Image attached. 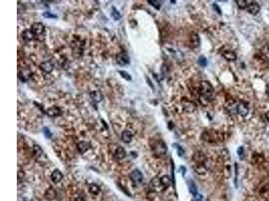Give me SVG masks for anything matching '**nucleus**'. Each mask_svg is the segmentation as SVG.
Returning a JSON list of instances; mask_svg holds the SVG:
<instances>
[{"label":"nucleus","instance_id":"nucleus-1","mask_svg":"<svg viewBox=\"0 0 269 201\" xmlns=\"http://www.w3.org/2000/svg\"><path fill=\"white\" fill-rule=\"evenodd\" d=\"M170 184V179L167 176H164L162 178H154L151 180V186L156 192H161L169 187Z\"/></svg>","mask_w":269,"mask_h":201},{"label":"nucleus","instance_id":"nucleus-2","mask_svg":"<svg viewBox=\"0 0 269 201\" xmlns=\"http://www.w3.org/2000/svg\"><path fill=\"white\" fill-rule=\"evenodd\" d=\"M200 93H201V99L203 102V101H205V103L208 102V101L211 99V96L213 95V89L212 86L207 81H203L201 83L200 86Z\"/></svg>","mask_w":269,"mask_h":201},{"label":"nucleus","instance_id":"nucleus-3","mask_svg":"<svg viewBox=\"0 0 269 201\" xmlns=\"http://www.w3.org/2000/svg\"><path fill=\"white\" fill-rule=\"evenodd\" d=\"M152 149L153 152L158 156L165 155L167 151V148L165 143H164V141L159 140L156 141V142L153 143V145L152 146Z\"/></svg>","mask_w":269,"mask_h":201},{"label":"nucleus","instance_id":"nucleus-4","mask_svg":"<svg viewBox=\"0 0 269 201\" xmlns=\"http://www.w3.org/2000/svg\"><path fill=\"white\" fill-rule=\"evenodd\" d=\"M130 178L134 184L138 185L143 182V174L140 170L137 169L134 170L133 172L131 173L130 174Z\"/></svg>","mask_w":269,"mask_h":201},{"label":"nucleus","instance_id":"nucleus-5","mask_svg":"<svg viewBox=\"0 0 269 201\" xmlns=\"http://www.w3.org/2000/svg\"><path fill=\"white\" fill-rule=\"evenodd\" d=\"M116 63L120 66H125L130 63V58L126 53H121L116 57Z\"/></svg>","mask_w":269,"mask_h":201},{"label":"nucleus","instance_id":"nucleus-6","mask_svg":"<svg viewBox=\"0 0 269 201\" xmlns=\"http://www.w3.org/2000/svg\"><path fill=\"white\" fill-rule=\"evenodd\" d=\"M31 30L32 33L34 34V36H39L43 33L44 30H45V27L41 22H36V23H34L32 25Z\"/></svg>","mask_w":269,"mask_h":201},{"label":"nucleus","instance_id":"nucleus-7","mask_svg":"<svg viewBox=\"0 0 269 201\" xmlns=\"http://www.w3.org/2000/svg\"><path fill=\"white\" fill-rule=\"evenodd\" d=\"M246 9L251 14L256 15L258 13L259 11H260V7L257 3H256V2L250 1V4H248V6L247 7H246Z\"/></svg>","mask_w":269,"mask_h":201},{"label":"nucleus","instance_id":"nucleus-8","mask_svg":"<svg viewBox=\"0 0 269 201\" xmlns=\"http://www.w3.org/2000/svg\"><path fill=\"white\" fill-rule=\"evenodd\" d=\"M39 68L42 71H43V72H44V73L49 74V73H51V72L53 71L54 66H53V64H52L50 61H45V62H43V63H42L41 64H40Z\"/></svg>","mask_w":269,"mask_h":201},{"label":"nucleus","instance_id":"nucleus-9","mask_svg":"<svg viewBox=\"0 0 269 201\" xmlns=\"http://www.w3.org/2000/svg\"><path fill=\"white\" fill-rule=\"evenodd\" d=\"M125 156H126L125 150H124V149L123 147H121V146H119V147L117 148L114 152V158H115L116 160H123V159L125 157Z\"/></svg>","mask_w":269,"mask_h":201},{"label":"nucleus","instance_id":"nucleus-10","mask_svg":"<svg viewBox=\"0 0 269 201\" xmlns=\"http://www.w3.org/2000/svg\"><path fill=\"white\" fill-rule=\"evenodd\" d=\"M63 174L61 172L60 170H55L51 174V178L52 181L54 183H59V182H61V180L63 179Z\"/></svg>","mask_w":269,"mask_h":201},{"label":"nucleus","instance_id":"nucleus-11","mask_svg":"<svg viewBox=\"0 0 269 201\" xmlns=\"http://www.w3.org/2000/svg\"><path fill=\"white\" fill-rule=\"evenodd\" d=\"M237 111L238 113L240 114L241 116H246L248 114L249 110L248 107L244 103H241L239 104L237 107Z\"/></svg>","mask_w":269,"mask_h":201},{"label":"nucleus","instance_id":"nucleus-12","mask_svg":"<svg viewBox=\"0 0 269 201\" xmlns=\"http://www.w3.org/2000/svg\"><path fill=\"white\" fill-rule=\"evenodd\" d=\"M57 196V192L53 188L50 187L48 189L46 190L45 193H44V197L49 200H53Z\"/></svg>","mask_w":269,"mask_h":201},{"label":"nucleus","instance_id":"nucleus-13","mask_svg":"<svg viewBox=\"0 0 269 201\" xmlns=\"http://www.w3.org/2000/svg\"><path fill=\"white\" fill-rule=\"evenodd\" d=\"M222 55L226 60L230 61H233L236 59V54H235V53L232 50H230L223 51Z\"/></svg>","mask_w":269,"mask_h":201},{"label":"nucleus","instance_id":"nucleus-14","mask_svg":"<svg viewBox=\"0 0 269 201\" xmlns=\"http://www.w3.org/2000/svg\"><path fill=\"white\" fill-rule=\"evenodd\" d=\"M182 104L184 106V110L186 111H187L188 112H191V111H194L195 109V104H194L193 102L191 101L187 100V99H185V100L182 101Z\"/></svg>","mask_w":269,"mask_h":201},{"label":"nucleus","instance_id":"nucleus-15","mask_svg":"<svg viewBox=\"0 0 269 201\" xmlns=\"http://www.w3.org/2000/svg\"><path fill=\"white\" fill-rule=\"evenodd\" d=\"M90 97L92 99V100L94 101H95L96 103H99L102 101L103 97L100 91H94L90 93Z\"/></svg>","mask_w":269,"mask_h":201},{"label":"nucleus","instance_id":"nucleus-16","mask_svg":"<svg viewBox=\"0 0 269 201\" xmlns=\"http://www.w3.org/2000/svg\"><path fill=\"white\" fill-rule=\"evenodd\" d=\"M47 114L49 116L55 117V116H59V115L61 114V111L60 108L57 107H52L49 108L47 111Z\"/></svg>","mask_w":269,"mask_h":201},{"label":"nucleus","instance_id":"nucleus-17","mask_svg":"<svg viewBox=\"0 0 269 201\" xmlns=\"http://www.w3.org/2000/svg\"><path fill=\"white\" fill-rule=\"evenodd\" d=\"M89 148H90V145L88 142H86V141H81L78 145V149L79 152L81 153H85L86 151L89 150Z\"/></svg>","mask_w":269,"mask_h":201},{"label":"nucleus","instance_id":"nucleus-18","mask_svg":"<svg viewBox=\"0 0 269 201\" xmlns=\"http://www.w3.org/2000/svg\"><path fill=\"white\" fill-rule=\"evenodd\" d=\"M190 42L192 46L195 48H198L200 46V38H199L198 35L196 33L192 34L190 36Z\"/></svg>","mask_w":269,"mask_h":201},{"label":"nucleus","instance_id":"nucleus-19","mask_svg":"<svg viewBox=\"0 0 269 201\" xmlns=\"http://www.w3.org/2000/svg\"><path fill=\"white\" fill-rule=\"evenodd\" d=\"M132 138H133V135H132L131 131L125 130L122 133V140L125 143L131 142Z\"/></svg>","mask_w":269,"mask_h":201},{"label":"nucleus","instance_id":"nucleus-20","mask_svg":"<svg viewBox=\"0 0 269 201\" xmlns=\"http://www.w3.org/2000/svg\"><path fill=\"white\" fill-rule=\"evenodd\" d=\"M22 38H23V39L26 41L32 40L34 38V37L35 36H34V34L32 33L31 30H24L23 32V33H22Z\"/></svg>","mask_w":269,"mask_h":201},{"label":"nucleus","instance_id":"nucleus-21","mask_svg":"<svg viewBox=\"0 0 269 201\" xmlns=\"http://www.w3.org/2000/svg\"><path fill=\"white\" fill-rule=\"evenodd\" d=\"M189 190H190V192H191V194L193 195L194 197H196L198 195V192H197V188H196V184L193 181L190 180L189 182Z\"/></svg>","mask_w":269,"mask_h":201},{"label":"nucleus","instance_id":"nucleus-22","mask_svg":"<svg viewBox=\"0 0 269 201\" xmlns=\"http://www.w3.org/2000/svg\"><path fill=\"white\" fill-rule=\"evenodd\" d=\"M89 190L92 194L93 195H98V193L100 191V188L98 187L97 184H90L89 187Z\"/></svg>","mask_w":269,"mask_h":201},{"label":"nucleus","instance_id":"nucleus-23","mask_svg":"<svg viewBox=\"0 0 269 201\" xmlns=\"http://www.w3.org/2000/svg\"><path fill=\"white\" fill-rule=\"evenodd\" d=\"M112 16H113V18L115 19V20H119L121 18V15L117 9L115 8V7H113V11H112Z\"/></svg>","mask_w":269,"mask_h":201},{"label":"nucleus","instance_id":"nucleus-24","mask_svg":"<svg viewBox=\"0 0 269 201\" xmlns=\"http://www.w3.org/2000/svg\"><path fill=\"white\" fill-rule=\"evenodd\" d=\"M250 1H241V0L236 1L238 7H240V9H246V7L248 6V4H250Z\"/></svg>","mask_w":269,"mask_h":201},{"label":"nucleus","instance_id":"nucleus-25","mask_svg":"<svg viewBox=\"0 0 269 201\" xmlns=\"http://www.w3.org/2000/svg\"><path fill=\"white\" fill-rule=\"evenodd\" d=\"M173 146H174V148H175L176 151H177L178 155L179 156H180V157H181V156H182L183 154L184 153V151L182 149V148L180 146H179L178 144H177V143H174V144H173Z\"/></svg>","mask_w":269,"mask_h":201},{"label":"nucleus","instance_id":"nucleus-26","mask_svg":"<svg viewBox=\"0 0 269 201\" xmlns=\"http://www.w3.org/2000/svg\"><path fill=\"white\" fill-rule=\"evenodd\" d=\"M34 152L36 157H40V156L43 154V150H42V149L40 148L39 146L36 145L34 146Z\"/></svg>","mask_w":269,"mask_h":201},{"label":"nucleus","instance_id":"nucleus-27","mask_svg":"<svg viewBox=\"0 0 269 201\" xmlns=\"http://www.w3.org/2000/svg\"><path fill=\"white\" fill-rule=\"evenodd\" d=\"M119 74H121L122 77L124 78V79H126V80L131 81V79H132L131 76L127 73V72L124 71H119Z\"/></svg>","mask_w":269,"mask_h":201},{"label":"nucleus","instance_id":"nucleus-28","mask_svg":"<svg viewBox=\"0 0 269 201\" xmlns=\"http://www.w3.org/2000/svg\"><path fill=\"white\" fill-rule=\"evenodd\" d=\"M43 16L46 18H57V16L49 12H44L43 14Z\"/></svg>","mask_w":269,"mask_h":201},{"label":"nucleus","instance_id":"nucleus-29","mask_svg":"<svg viewBox=\"0 0 269 201\" xmlns=\"http://www.w3.org/2000/svg\"><path fill=\"white\" fill-rule=\"evenodd\" d=\"M198 63L202 66H205L206 65V63H207V61H206V59L205 57L203 56H201V57H199Z\"/></svg>","mask_w":269,"mask_h":201},{"label":"nucleus","instance_id":"nucleus-30","mask_svg":"<svg viewBox=\"0 0 269 201\" xmlns=\"http://www.w3.org/2000/svg\"><path fill=\"white\" fill-rule=\"evenodd\" d=\"M149 4H151V6H153L156 9H159L160 8L161 4L159 3V1H154V0H152V1H148Z\"/></svg>","mask_w":269,"mask_h":201},{"label":"nucleus","instance_id":"nucleus-31","mask_svg":"<svg viewBox=\"0 0 269 201\" xmlns=\"http://www.w3.org/2000/svg\"><path fill=\"white\" fill-rule=\"evenodd\" d=\"M43 133L44 134V135L46 136L47 138H51L52 133H51V131H50V130L47 128H44L43 129Z\"/></svg>","mask_w":269,"mask_h":201},{"label":"nucleus","instance_id":"nucleus-32","mask_svg":"<svg viewBox=\"0 0 269 201\" xmlns=\"http://www.w3.org/2000/svg\"><path fill=\"white\" fill-rule=\"evenodd\" d=\"M244 153V148L242 147H240L238 149V154L240 156L241 159H242Z\"/></svg>","mask_w":269,"mask_h":201},{"label":"nucleus","instance_id":"nucleus-33","mask_svg":"<svg viewBox=\"0 0 269 201\" xmlns=\"http://www.w3.org/2000/svg\"><path fill=\"white\" fill-rule=\"evenodd\" d=\"M74 201H85V200H84V199L82 197H78L74 200Z\"/></svg>","mask_w":269,"mask_h":201},{"label":"nucleus","instance_id":"nucleus-34","mask_svg":"<svg viewBox=\"0 0 269 201\" xmlns=\"http://www.w3.org/2000/svg\"><path fill=\"white\" fill-rule=\"evenodd\" d=\"M266 119H267V120L269 122V111H268V112L266 113Z\"/></svg>","mask_w":269,"mask_h":201},{"label":"nucleus","instance_id":"nucleus-35","mask_svg":"<svg viewBox=\"0 0 269 201\" xmlns=\"http://www.w3.org/2000/svg\"><path fill=\"white\" fill-rule=\"evenodd\" d=\"M266 92H267L269 95V83L267 85V86H266Z\"/></svg>","mask_w":269,"mask_h":201},{"label":"nucleus","instance_id":"nucleus-36","mask_svg":"<svg viewBox=\"0 0 269 201\" xmlns=\"http://www.w3.org/2000/svg\"><path fill=\"white\" fill-rule=\"evenodd\" d=\"M191 201H195V200H191Z\"/></svg>","mask_w":269,"mask_h":201}]
</instances>
